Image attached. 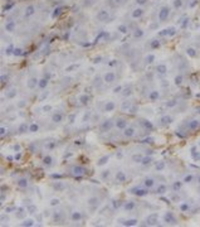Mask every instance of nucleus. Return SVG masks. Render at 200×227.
<instances>
[{"mask_svg":"<svg viewBox=\"0 0 200 227\" xmlns=\"http://www.w3.org/2000/svg\"><path fill=\"white\" fill-rule=\"evenodd\" d=\"M74 117H75V115H72V116H70V124H72V122H74Z\"/></svg>","mask_w":200,"mask_h":227,"instance_id":"8fccbe9b","label":"nucleus"},{"mask_svg":"<svg viewBox=\"0 0 200 227\" xmlns=\"http://www.w3.org/2000/svg\"><path fill=\"white\" fill-rule=\"evenodd\" d=\"M120 30H121V32H122V33H125V32H126V28H125V26H123V25H122V26H121V28H120Z\"/></svg>","mask_w":200,"mask_h":227,"instance_id":"3c124183","label":"nucleus"},{"mask_svg":"<svg viewBox=\"0 0 200 227\" xmlns=\"http://www.w3.org/2000/svg\"><path fill=\"white\" fill-rule=\"evenodd\" d=\"M122 95L123 96H125V97H127V96H130L131 95V93H132V87H130V86H128V87H126V88H123V90H122Z\"/></svg>","mask_w":200,"mask_h":227,"instance_id":"a878e982","label":"nucleus"},{"mask_svg":"<svg viewBox=\"0 0 200 227\" xmlns=\"http://www.w3.org/2000/svg\"><path fill=\"white\" fill-rule=\"evenodd\" d=\"M55 146H57V141H49V143L45 145V148L49 149V150H52V149H54Z\"/></svg>","mask_w":200,"mask_h":227,"instance_id":"c756f323","label":"nucleus"},{"mask_svg":"<svg viewBox=\"0 0 200 227\" xmlns=\"http://www.w3.org/2000/svg\"><path fill=\"white\" fill-rule=\"evenodd\" d=\"M162 167H164V164H157V165H156V168H157V169H161Z\"/></svg>","mask_w":200,"mask_h":227,"instance_id":"5fc2aeb1","label":"nucleus"},{"mask_svg":"<svg viewBox=\"0 0 200 227\" xmlns=\"http://www.w3.org/2000/svg\"><path fill=\"white\" fill-rule=\"evenodd\" d=\"M18 130H19L20 134H24V132L29 131V126L26 125L25 122H23V124H20V125H19V129H18Z\"/></svg>","mask_w":200,"mask_h":227,"instance_id":"a211bd4d","label":"nucleus"},{"mask_svg":"<svg viewBox=\"0 0 200 227\" xmlns=\"http://www.w3.org/2000/svg\"><path fill=\"white\" fill-rule=\"evenodd\" d=\"M135 202H132V201H128V202H125V204H123V208H125L126 211H132L133 208H135Z\"/></svg>","mask_w":200,"mask_h":227,"instance_id":"dca6fc26","label":"nucleus"},{"mask_svg":"<svg viewBox=\"0 0 200 227\" xmlns=\"http://www.w3.org/2000/svg\"><path fill=\"white\" fill-rule=\"evenodd\" d=\"M128 192H130L131 194H133V195H137V197H144V195H146L149 193L147 189L140 188V187H132V188L128 189Z\"/></svg>","mask_w":200,"mask_h":227,"instance_id":"f257e3e1","label":"nucleus"},{"mask_svg":"<svg viewBox=\"0 0 200 227\" xmlns=\"http://www.w3.org/2000/svg\"><path fill=\"white\" fill-rule=\"evenodd\" d=\"M9 77H8V76H5V74H3L1 76V84H4V83H5L6 82V79H8Z\"/></svg>","mask_w":200,"mask_h":227,"instance_id":"37998d69","label":"nucleus"},{"mask_svg":"<svg viewBox=\"0 0 200 227\" xmlns=\"http://www.w3.org/2000/svg\"><path fill=\"white\" fill-rule=\"evenodd\" d=\"M70 220H72L73 222H79V221L82 220V213L79 212V211L72 212V215H70Z\"/></svg>","mask_w":200,"mask_h":227,"instance_id":"9b49d317","label":"nucleus"},{"mask_svg":"<svg viewBox=\"0 0 200 227\" xmlns=\"http://www.w3.org/2000/svg\"><path fill=\"white\" fill-rule=\"evenodd\" d=\"M123 136L127 137V139H130V137H133L135 136V129L133 127H126V129H123Z\"/></svg>","mask_w":200,"mask_h":227,"instance_id":"39448f33","label":"nucleus"},{"mask_svg":"<svg viewBox=\"0 0 200 227\" xmlns=\"http://www.w3.org/2000/svg\"><path fill=\"white\" fill-rule=\"evenodd\" d=\"M15 95H16V91H15V90H11L10 93L8 92V97H9V99H13V97H14Z\"/></svg>","mask_w":200,"mask_h":227,"instance_id":"ea45409f","label":"nucleus"},{"mask_svg":"<svg viewBox=\"0 0 200 227\" xmlns=\"http://www.w3.org/2000/svg\"><path fill=\"white\" fill-rule=\"evenodd\" d=\"M136 223H137V221L133 220V218L132 220H127L126 222H123V225H125V226H135Z\"/></svg>","mask_w":200,"mask_h":227,"instance_id":"7c9ffc66","label":"nucleus"},{"mask_svg":"<svg viewBox=\"0 0 200 227\" xmlns=\"http://www.w3.org/2000/svg\"><path fill=\"white\" fill-rule=\"evenodd\" d=\"M53 188L57 189V190H63L64 189V184L62 182H54L53 183Z\"/></svg>","mask_w":200,"mask_h":227,"instance_id":"4be33fe9","label":"nucleus"},{"mask_svg":"<svg viewBox=\"0 0 200 227\" xmlns=\"http://www.w3.org/2000/svg\"><path fill=\"white\" fill-rule=\"evenodd\" d=\"M15 159H16V160H20V159H21V154L18 153V154L15 155Z\"/></svg>","mask_w":200,"mask_h":227,"instance_id":"09e8293b","label":"nucleus"},{"mask_svg":"<svg viewBox=\"0 0 200 227\" xmlns=\"http://www.w3.org/2000/svg\"><path fill=\"white\" fill-rule=\"evenodd\" d=\"M108 175H110V170H105V172L101 174V178H102V179H106Z\"/></svg>","mask_w":200,"mask_h":227,"instance_id":"e433bc0d","label":"nucleus"},{"mask_svg":"<svg viewBox=\"0 0 200 227\" xmlns=\"http://www.w3.org/2000/svg\"><path fill=\"white\" fill-rule=\"evenodd\" d=\"M62 120H63V112L62 111H55L54 114L52 115V121L53 122H55V124H58V122H60Z\"/></svg>","mask_w":200,"mask_h":227,"instance_id":"20e7f679","label":"nucleus"},{"mask_svg":"<svg viewBox=\"0 0 200 227\" xmlns=\"http://www.w3.org/2000/svg\"><path fill=\"white\" fill-rule=\"evenodd\" d=\"M122 90H123L122 86H117V87L113 88V92H115V93H118V92H122Z\"/></svg>","mask_w":200,"mask_h":227,"instance_id":"58836bf2","label":"nucleus"},{"mask_svg":"<svg viewBox=\"0 0 200 227\" xmlns=\"http://www.w3.org/2000/svg\"><path fill=\"white\" fill-rule=\"evenodd\" d=\"M116 109V104H115L113 101H107L105 104V111L106 112H111V111H113Z\"/></svg>","mask_w":200,"mask_h":227,"instance_id":"1a4fd4ad","label":"nucleus"},{"mask_svg":"<svg viewBox=\"0 0 200 227\" xmlns=\"http://www.w3.org/2000/svg\"><path fill=\"white\" fill-rule=\"evenodd\" d=\"M16 184H18L19 188H26V187L29 185V180L26 179V178H19L18 182H16Z\"/></svg>","mask_w":200,"mask_h":227,"instance_id":"9d476101","label":"nucleus"},{"mask_svg":"<svg viewBox=\"0 0 200 227\" xmlns=\"http://www.w3.org/2000/svg\"><path fill=\"white\" fill-rule=\"evenodd\" d=\"M100 204V199L97 198V197H91L90 199H88V206H91L93 208H96L97 206Z\"/></svg>","mask_w":200,"mask_h":227,"instance_id":"4468645a","label":"nucleus"},{"mask_svg":"<svg viewBox=\"0 0 200 227\" xmlns=\"http://www.w3.org/2000/svg\"><path fill=\"white\" fill-rule=\"evenodd\" d=\"M52 178H54V179H60L62 175H60V174H53V175H52Z\"/></svg>","mask_w":200,"mask_h":227,"instance_id":"a18cd8bd","label":"nucleus"},{"mask_svg":"<svg viewBox=\"0 0 200 227\" xmlns=\"http://www.w3.org/2000/svg\"><path fill=\"white\" fill-rule=\"evenodd\" d=\"M33 13H34V8H33V6H29L28 9H26V13H25V15H26V16H28V15H32Z\"/></svg>","mask_w":200,"mask_h":227,"instance_id":"c9c22d12","label":"nucleus"},{"mask_svg":"<svg viewBox=\"0 0 200 227\" xmlns=\"http://www.w3.org/2000/svg\"><path fill=\"white\" fill-rule=\"evenodd\" d=\"M152 59H154V57L151 56V57H147V62H152Z\"/></svg>","mask_w":200,"mask_h":227,"instance_id":"603ef678","label":"nucleus"},{"mask_svg":"<svg viewBox=\"0 0 200 227\" xmlns=\"http://www.w3.org/2000/svg\"><path fill=\"white\" fill-rule=\"evenodd\" d=\"M48 83H49V79L48 78H40L39 79V83H38V87L40 88V90H44V88H47V86H48Z\"/></svg>","mask_w":200,"mask_h":227,"instance_id":"ddd939ff","label":"nucleus"},{"mask_svg":"<svg viewBox=\"0 0 200 227\" xmlns=\"http://www.w3.org/2000/svg\"><path fill=\"white\" fill-rule=\"evenodd\" d=\"M151 162H152V158H150V157H144L141 160V164L142 165H149V164H151Z\"/></svg>","mask_w":200,"mask_h":227,"instance_id":"bb28decb","label":"nucleus"},{"mask_svg":"<svg viewBox=\"0 0 200 227\" xmlns=\"http://www.w3.org/2000/svg\"><path fill=\"white\" fill-rule=\"evenodd\" d=\"M159 96H160V95H159L157 91H152V92L149 95V99H150V101H156V100L159 99Z\"/></svg>","mask_w":200,"mask_h":227,"instance_id":"b1692460","label":"nucleus"},{"mask_svg":"<svg viewBox=\"0 0 200 227\" xmlns=\"http://www.w3.org/2000/svg\"><path fill=\"white\" fill-rule=\"evenodd\" d=\"M33 225H34V221H33L32 218L24 220L23 222H21V226H24V227H26V226H33Z\"/></svg>","mask_w":200,"mask_h":227,"instance_id":"c85d7f7f","label":"nucleus"},{"mask_svg":"<svg viewBox=\"0 0 200 227\" xmlns=\"http://www.w3.org/2000/svg\"><path fill=\"white\" fill-rule=\"evenodd\" d=\"M140 122H141V125L144 126L145 129H147V130H151V129L154 127V126H152V124H151L149 120H144V119H142V120H140Z\"/></svg>","mask_w":200,"mask_h":227,"instance_id":"f3484780","label":"nucleus"},{"mask_svg":"<svg viewBox=\"0 0 200 227\" xmlns=\"http://www.w3.org/2000/svg\"><path fill=\"white\" fill-rule=\"evenodd\" d=\"M25 105H26V104H25L24 101H21V102H19V104H18V106H19V107H24Z\"/></svg>","mask_w":200,"mask_h":227,"instance_id":"49530a36","label":"nucleus"},{"mask_svg":"<svg viewBox=\"0 0 200 227\" xmlns=\"http://www.w3.org/2000/svg\"><path fill=\"white\" fill-rule=\"evenodd\" d=\"M165 67H164V66H159V67H157V72L159 73H164V72H165Z\"/></svg>","mask_w":200,"mask_h":227,"instance_id":"79ce46f5","label":"nucleus"},{"mask_svg":"<svg viewBox=\"0 0 200 227\" xmlns=\"http://www.w3.org/2000/svg\"><path fill=\"white\" fill-rule=\"evenodd\" d=\"M141 14H142V10H141V9H136V10H135V11L132 13L133 18H139V16L141 15Z\"/></svg>","mask_w":200,"mask_h":227,"instance_id":"473e14b6","label":"nucleus"},{"mask_svg":"<svg viewBox=\"0 0 200 227\" xmlns=\"http://www.w3.org/2000/svg\"><path fill=\"white\" fill-rule=\"evenodd\" d=\"M53 218H54V222H58L62 218V215L59 212H54V217H53Z\"/></svg>","mask_w":200,"mask_h":227,"instance_id":"72a5a7b5","label":"nucleus"},{"mask_svg":"<svg viewBox=\"0 0 200 227\" xmlns=\"http://www.w3.org/2000/svg\"><path fill=\"white\" fill-rule=\"evenodd\" d=\"M137 110H139V107H137L136 105H132L131 107H130V110H128V112H131V114H135V112H137Z\"/></svg>","mask_w":200,"mask_h":227,"instance_id":"f704fd0d","label":"nucleus"},{"mask_svg":"<svg viewBox=\"0 0 200 227\" xmlns=\"http://www.w3.org/2000/svg\"><path fill=\"white\" fill-rule=\"evenodd\" d=\"M137 3H139V4H144L145 0H137Z\"/></svg>","mask_w":200,"mask_h":227,"instance_id":"4d7b16f0","label":"nucleus"},{"mask_svg":"<svg viewBox=\"0 0 200 227\" xmlns=\"http://www.w3.org/2000/svg\"><path fill=\"white\" fill-rule=\"evenodd\" d=\"M79 101H81V104L86 105V104H88V101H90V96L86 95V93H83V95L79 96Z\"/></svg>","mask_w":200,"mask_h":227,"instance_id":"aec40b11","label":"nucleus"},{"mask_svg":"<svg viewBox=\"0 0 200 227\" xmlns=\"http://www.w3.org/2000/svg\"><path fill=\"white\" fill-rule=\"evenodd\" d=\"M144 157H141L140 154H133L132 155V162H135V163H141V160Z\"/></svg>","mask_w":200,"mask_h":227,"instance_id":"cd10ccee","label":"nucleus"},{"mask_svg":"<svg viewBox=\"0 0 200 227\" xmlns=\"http://www.w3.org/2000/svg\"><path fill=\"white\" fill-rule=\"evenodd\" d=\"M5 132H6V129L5 127H1V130H0V134H1V136H4V135H5Z\"/></svg>","mask_w":200,"mask_h":227,"instance_id":"c03bdc74","label":"nucleus"},{"mask_svg":"<svg viewBox=\"0 0 200 227\" xmlns=\"http://www.w3.org/2000/svg\"><path fill=\"white\" fill-rule=\"evenodd\" d=\"M38 83H39V79H37L35 77H32V78L28 79L26 86H28V88H30V90H34V88L38 86Z\"/></svg>","mask_w":200,"mask_h":227,"instance_id":"423d86ee","label":"nucleus"},{"mask_svg":"<svg viewBox=\"0 0 200 227\" xmlns=\"http://www.w3.org/2000/svg\"><path fill=\"white\" fill-rule=\"evenodd\" d=\"M29 131L30 132H37V131H39V125L38 124H35V122H32L29 125Z\"/></svg>","mask_w":200,"mask_h":227,"instance_id":"5701e85b","label":"nucleus"},{"mask_svg":"<svg viewBox=\"0 0 200 227\" xmlns=\"http://www.w3.org/2000/svg\"><path fill=\"white\" fill-rule=\"evenodd\" d=\"M126 174H125V172H122V170H118L116 173V179L118 182H121V183H123V182H126Z\"/></svg>","mask_w":200,"mask_h":227,"instance_id":"f8f14e48","label":"nucleus"},{"mask_svg":"<svg viewBox=\"0 0 200 227\" xmlns=\"http://www.w3.org/2000/svg\"><path fill=\"white\" fill-rule=\"evenodd\" d=\"M190 126H191V129H195V127L198 126V122H196V121H194V122H191V125H190Z\"/></svg>","mask_w":200,"mask_h":227,"instance_id":"de8ad7c7","label":"nucleus"},{"mask_svg":"<svg viewBox=\"0 0 200 227\" xmlns=\"http://www.w3.org/2000/svg\"><path fill=\"white\" fill-rule=\"evenodd\" d=\"M50 204H52V206H58V204H59V199H57V198H54V199H52V202H50Z\"/></svg>","mask_w":200,"mask_h":227,"instance_id":"a19ab883","label":"nucleus"},{"mask_svg":"<svg viewBox=\"0 0 200 227\" xmlns=\"http://www.w3.org/2000/svg\"><path fill=\"white\" fill-rule=\"evenodd\" d=\"M110 160V157L108 155H105V157H102L98 162H97V164H98V165L101 167V165H105V164H107V162Z\"/></svg>","mask_w":200,"mask_h":227,"instance_id":"412c9836","label":"nucleus"},{"mask_svg":"<svg viewBox=\"0 0 200 227\" xmlns=\"http://www.w3.org/2000/svg\"><path fill=\"white\" fill-rule=\"evenodd\" d=\"M115 125H116L117 129H121V130H123V129L127 127V121H126L125 119H117Z\"/></svg>","mask_w":200,"mask_h":227,"instance_id":"0eeeda50","label":"nucleus"},{"mask_svg":"<svg viewBox=\"0 0 200 227\" xmlns=\"http://www.w3.org/2000/svg\"><path fill=\"white\" fill-rule=\"evenodd\" d=\"M28 212H29V213H35V212H37V206H34V204H30V203H29Z\"/></svg>","mask_w":200,"mask_h":227,"instance_id":"2f4dec72","label":"nucleus"},{"mask_svg":"<svg viewBox=\"0 0 200 227\" xmlns=\"http://www.w3.org/2000/svg\"><path fill=\"white\" fill-rule=\"evenodd\" d=\"M103 79H105L106 83H112V82H115V79H116V74H115V72H112V71H110V72H107L105 74Z\"/></svg>","mask_w":200,"mask_h":227,"instance_id":"7ed1b4c3","label":"nucleus"},{"mask_svg":"<svg viewBox=\"0 0 200 227\" xmlns=\"http://www.w3.org/2000/svg\"><path fill=\"white\" fill-rule=\"evenodd\" d=\"M144 184H145V187H147V188H151V187H154L155 180L152 179V178H146V179L144 180Z\"/></svg>","mask_w":200,"mask_h":227,"instance_id":"6ab92c4d","label":"nucleus"},{"mask_svg":"<svg viewBox=\"0 0 200 227\" xmlns=\"http://www.w3.org/2000/svg\"><path fill=\"white\" fill-rule=\"evenodd\" d=\"M131 106H132L131 101H123V104H122V106H121V109H122L123 111H128Z\"/></svg>","mask_w":200,"mask_h":227,"instance_id":"393cba45","label":"nucleus"},{"mask_svg":"<svg viewBox=\"0 0 200 227\" xmlns=\"http://www.w3.org/2000/svg\"><path fill=\"white\" fill-rule=\"evenodd\" d=\"M72 172H73V174H75V175H83L84 173H86V169H84L83 167L75 165V167L72 168Z\"/></svg>","mask_w":200,"mask_h":227,"instance_id":"6e6552de","label":"nucleus"},{"mask_svg":"<svg viewBox=\"0 0 200 227\" xmlns=\"http://www.w3.org/2000/svg\"><path fill=\"white\" fill-rule=\"evenodd\" d=\"M16 52H15V54H20V53H21V49H15Z\"/></svg>","mask_w":200,"mask_h":227,"instance_id":"6e6d98bb","label":"nucleus"},{"mask_svg":"<svg viewBox=\"0 0 200 227\" xmlns=\"http://www.w3.org/2000/svg\"><path fill=\"white\" fill-rule=\"evenodd\" d=\"M14 149H15L16 151H19V150H20V146H19V145H15V146H14Z\"/></svg>","mask_w":200,"mask_h":227,"instance_id":"864d4df0","label":"nucleus"},{"mask_svg":"<svg viewBox=\"0 0 200 227\" xmlns=\"http://www.w3.org/2000/svg\"><path fill=\"white\" fill-rule=\"evenodd\" d=\"M166 190V187L165 185H160L159 188H157V193H164Z\"/></svg>","mask_w":200,"mask_h":227,"instance_id":"4c0bfd02","label":"nucleus"},{"mask_svg":"<svg viewBox=\"0 0 200 227\" xmlns=\"http://www.w3.org/2000/svg\"><path fill=\"white\" fill-rule=\"evenodd\" d=\"M112 126H113V122H112V120H110V119H107V120H105L100 125V132H108L111 129H112Z\"/></svg>","mask_w":200,"mask_h":227,"instance_id":"f03ea898","label":"nucleus"},{"mask_svg":"<svg viewBox=\"0 0 200 227\" xmlns=\"http://www.w3.org/2000/svg\"><path fill=\"white\" fill-rule=\"evenodd\" d=\"M43 164H44L45 167H50L52 164H53V158L50 157V155L44 157V158H43Z\"/></svg>","mask_w":200,"mask_h":227,"instance_id":"2eb2a0df","label":"nucleus"}]
</instances>
